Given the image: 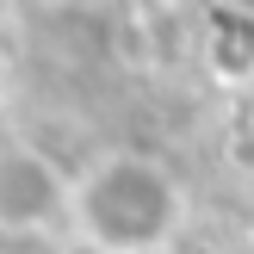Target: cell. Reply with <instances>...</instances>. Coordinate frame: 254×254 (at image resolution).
<instances>
[{
	"label": "cell",
	"instance_id": "2",
	"mask_svg": "<svg viewBox=\"0 0 254 254\" xmlns=\"http://www.w3.org/2000/svg\"><path fill=\"white\" fill-rule=\"evenodd\" d=\"M74 174L31 136H0V242L68 236Z\"/></svg>",
	"mask_w": 254,
	"mask_h": 254
},
{
	"label": "cell",
	"instance_id": "1",
	"mask_svg": "<svg viewBox=\"0 0 254 254\" xmlns=\"http://www.w3.org/2000/svg\"><path fill=\"white\" fill-rule=\"evenodd\" d=\"M186 230V180L149 149H106L74 174L68 236L87 254H174Z\"/></svg>",
	"mask_w": 254,
	"mask_h": 254
}]
</instances>
